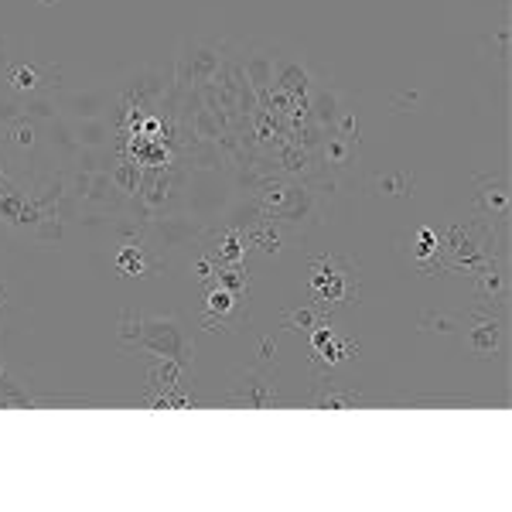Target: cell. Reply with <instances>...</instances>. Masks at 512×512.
<instances>
[{
  "mask_svg": "<svg viewBox=\"0 0 512 512\" xmlns=\"http://www.w3.org/2000/svg\"><path fill=\"white\" fill-rule=\"evenodd\" d=\"M315 294L328 297L325 304H349L359 294L349 263L338 260V256H325L321 263H315Z\"/></svg>",
  "mask_w": 512,
  "mask_h": 512,
  "instance_id": "cell-1",
  "label": "cell"
}]
</instances>
